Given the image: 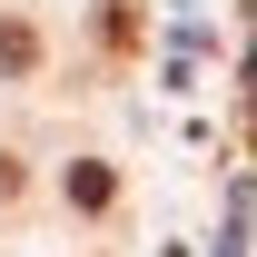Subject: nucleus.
<instances>
[{
  "mask_svg": "<svg viewBox=\"0 0 257 257\" xmlns=\"http://www.w3.org/2000/svg\"><path fill=\"white\" fill-rule=\"evenodd\" d=\"M69 198H79V208H109V198H119V178H109L99 159H79V168H69Z\"/></svg>",
  "mask_w": 257,
  "mask_h": 257,
  "instance_id": "f257e3e1",
  "label": "nucleus"
},
{
  "mask_svg": "<svg viewBox=\"0 0 257 257\" xmlns=\"http://www.w3.org/2000/svg\"><path fill=\"white\" fill-rule=\"evenodd\" d=\"M40 60V30L30 20H0V69H30Z\"/></svg>",
  "mask_w": 257,
  "mask_h": 257,
  "instance_id": "f03ea898",
  "label": "nucleus"
}]
</instances>
